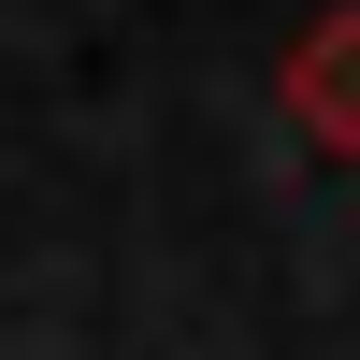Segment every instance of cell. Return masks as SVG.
Listing matches in <instances>:
<instances>
[{"label":"cell","instance_id":"1","mask_svg":"<svg viewBox=\"0 0 360 360\" xmlns=\"http://www.w3.org/2000/svg\"><path fill=\"white\" fill-rule=\"evenodd\" d=\"M274 101H288V130H303V144L360 159V0H332V15H303V29H288Z\"/></svg>","mask_w":360,"mask_h":360}]
</instances>
